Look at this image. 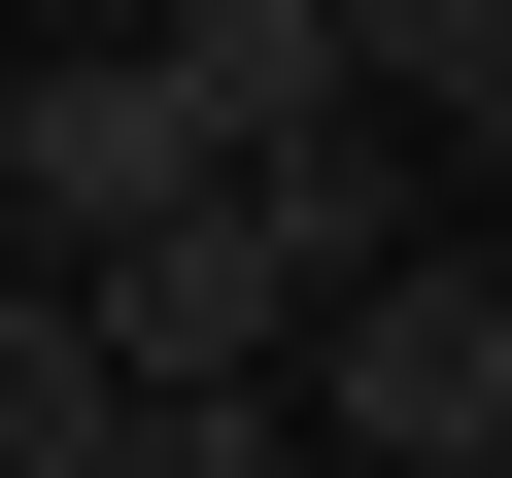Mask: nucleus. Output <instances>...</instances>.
<instances>
[{
	"label": "nucleus",
	"mask_w": 512,
	"mask_h": 478,
	"mask_svg": "<svg viewBox=\"0 0 512 478\" xmlns=\"http://www.w3.org/2000/svg\"><path fill=\"white\" fill-rule=\"evenodd\" d=\"M342 103H410V137L512 171V0H342Z\"/></svg>",
	"instance_id": "obj_5"
},
{
	"label": "nucleus",
	"mask_w": 512,
	"mask_h": 478,
	"mask_svg": "<svg viewBox=\"0 0 512 478\" xmlns=\"http://www.w3.org/2000/svg\"><path fill=\"white\" fill-rule=\"evenodd\" d=\"M103 478H308V410L274 376H171V410H103Z\"/></svg>",
	"instance_id": "obj_7"
},
{
	"label": "nucleus",
	"mask_w": 512,
	"mask_h": 478,
	"mask_svg": "<svg viewBox=\"0 0 512 478\" xmlns=\"http://www.w3.org/2000/svg\"><path fill=\"white\" fill-rule=\"evenodd\" d=\"M274 410H308V478H512V274L478 239H376Z\"/></svg>",
	"instance_id": "obj_1"
},
{
	"label": "nucleus",
	"mask_w": 512,
	"mask_h": 478,
	"mask_svg": "<svg viewBox=\"0 0 512 478\" xmlns=\"http://www.w3.org/2000/svg\"><path fill=\"white\" fill-rule=\"evenodd\" d=\"M0 35H35V0H0Z\"/></svg>",
	"instance_id": "obj_9"
},
{
	"label": "nucleus",
	"mask_w": 512,
	"mask_h": 478,
	"mask_svg": "<svg viewBox=\"0 0 512 478\" xmlns=\"http://www.w3.org/2000/svg\"><path fill=\"white\" fill-rule=\"evenodd\" d=\"M171 205H205L171 35H0V239H35V274H103V239H171Z\"/></svg>",
	"instance_id": "obj_2"
},
{
	"label": "nucleus",
	"mask_w": 512,
	"mask_h": 478,
	"mask_svg": "<svg viewBox=\"0 0 512 478\" xmlns=\"http://www.w3.org/2000/svg\"><path fill=\"white\" fill-rule=\"evenodd\" d=\"M171 35V103H205V171H342L376 103H342V0H137Z\"/></svg>",
	"instance_id": "obj_4"
},
{
	"label": "nucleus",
	"mask_w": 512,
	"mask_h": 478,
	"mask_svg": "<svg viewBox=\"0 0 512 478\" xmlns=\"http://www.w3.org/2000/svg\"><path fill=\"white\" fill-rule=\"evenodd\" d=\"M444 239H478V274H512V171H478V205H444Z\"/></svg>",
	"instance_id": "obj_8"
},
{
	"label": "nucleus",
	"mask_w": 512,
	"mask_h": 478,
	"mask_svg": "<svg viewBox=\"0 0 512 478\" xmlns=\"http://www.w3.org/2000/svg\"><path fill=\"white\" fill-rule=\"evenodd\" d=\"M69 308H103V376L171 410V376H308V308H342V274H308V239H274V205H239V171H205L171 239H103V274H69Z\"/></svg>",
	"instance_id": "obj_3"
},
{
	"label": "nucleus",
	"mask_w": 512,
	"mask_h": 478,
	"mask_svg": "<svg viewBox=\"0 0 512 478\" xmlns=\"http://www.w3.org/2000/svg\"><path fill=\"white\" fill-rule=\"evenodd\" d=\"M103 410H137L103 308H69V274H0V478H103Z\"/></svg>",
	"instance_id": "obj_6"
}]
</instances>
